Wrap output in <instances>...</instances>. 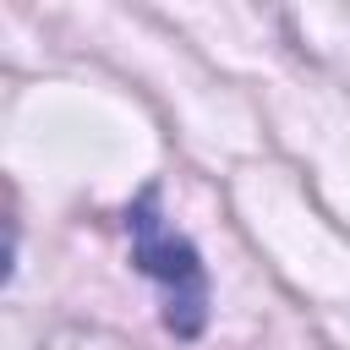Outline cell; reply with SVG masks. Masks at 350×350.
Instances as JSON below:
<instances>
[{
	"label": "cell",
	"instance_id": "cell-1",
	"mask_svg": "<svg viewBox=\"0 0 350 350\" xmlns=\"http://www.w3.org/2000/svg\"><path fill=\"white\" fill-rule=\"evenodd\" d=\"M126 235H131V262L164 295V328L175 339H197L208 323V273H202L197 246L164 219L159 186H142L126 202Z\"/></svg>",
	"mask_w": 350,
	"mask_h": 350
}]
</instances>
